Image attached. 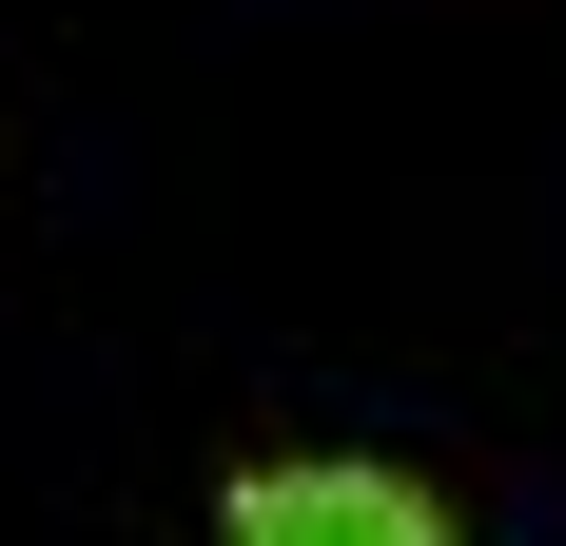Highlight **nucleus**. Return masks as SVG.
Here are the masks:
<instances>
[{
    "mask_svg": "<svg viewBox=\"0 0 566 546\" xmlns=\"http://www.w3.org/2000/svg\"><path fill=\"white\" fill-rule=\"evenodd\" d=\"M216 546H450V507L391 449H274V469L216 489Z\"/></svg>",
    "mask_w": 566,
    "mask_h": 546,
    "instance_id": "1",
    "label": "nucleus"
}]
</instances>
